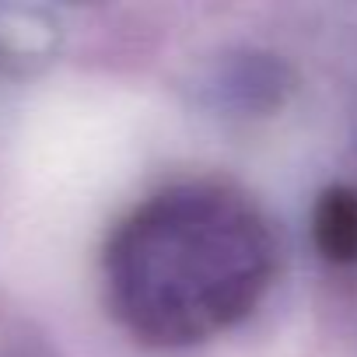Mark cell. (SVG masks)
I'll use <instances>...</instances> for the list:
<instances>
[{"label":"cell","instance_id":"obj_2","mask_svg":"<svg viewBox=\"0 0 357 357\" xmlns=\"http://www.w3.org/2000/svg\"><path fill=\"white\" fill-rule=\"evenodd\" d=\"M315 242L336 263L357 259V193L329 190L315 211Z\"/></svg>","mask_w":357,"mask_h":357},{"label":"cell","instance_id":"obj_1","mask_svg":"<svg viewBox=\"0 0 357 357\" xmlns=\"http://www.w3.org/2000/svg\"><path fill=\"white\" fill-rule=\"evenodd\" d=\"M112 294L137 333L158 343L204 340L238 319L270 273L256 214L221 190L161 193L116 238Z\"/></svg>","mask_w":357,"mask_h":357}]
</instances>
